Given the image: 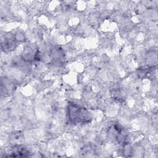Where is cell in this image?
I'll list each match as a JSON object with an SVG mask.
<instances>
[{"mask_svg": "<svg viewBox=\"0 0 158 158\" xmlns=\"http://www.w3.org/2000/svg\"><path fill=\"white\" fill-rule=\"evenodd\" d=\"M67 110L69 119L72 123H87L91 119L89 112L84 107L70 104Z\"/></svg>", "mask_w": 158, "mask_h": 158, "instance_id": "obj_1", "label": "cell"}, {"mask_svg": "<svg viewBox=\"0 0 158 158\" xmlns=\"http://www.w3.org/2000/svg\"><path fill=\"white\" fill-rule=\"evenodd\" d=\"M37 55V52L35 48L31 46H28L23 52V56L26 60L31 61L34 60ZM24 59V60H25Z\"/></svg>", "mask_w": 158, "mask_h": 158, "instance_id": "obj_2", "label": "cell"}]
</instances>
